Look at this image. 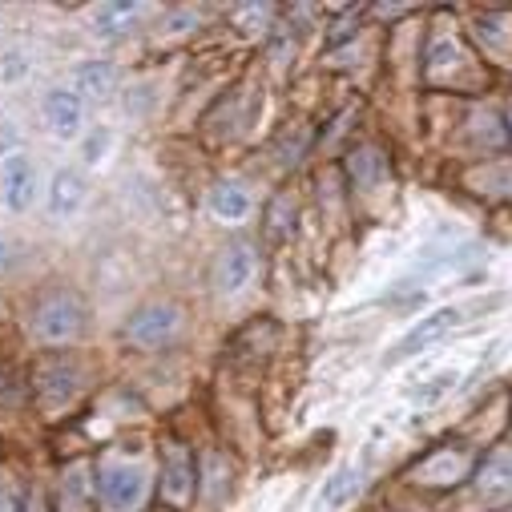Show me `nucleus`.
<instances>
[{
	"label": "nucleus",
	"instance_id": "f257e3e1",
	"mask_svg": "<svg viewBox=\"0 0 512 512\" xmlns=\"http://www.w3.org/2000/svg\"><path fill=\"white\" fill-rule=\"evenodd\" d=\"M97 496L105 512H142L150 496V468L138 460H105L97 472Z\"/></svg>",
	"mask_w": 512,
	"mask_h": 512
},
{
	"label": "nucleus",
	"instance_id": "f03ea898",
	"mask_svg": "<svg viewBox=\"0 0 512 512\" xmlns=\"http://www.w3.org/2000/svg\"><path fill=\"white\" fill-rule=\"evenodd\" d=\"M81 327H85V307L69 291H49L33 307V331H37L41 343H53V347L73 343L81 335Z\"/></svg>",
	"mask_w": 512,
	"mask_h": 512
},
{
	"label": "nucleus",
	"instance_id": "7ed1b4c3",
	"mask_svg": "<svg viewBox=\"0 0 512 512\" xmlns=\"http://www.w3.org/2000/svg\"><path fill=\"white\" fill-rule=\"evenodd\" d=\"M182 327V307L178 303H146L130 315V323H125V343H134L142 351H154L162 343H170Z\"/></svg>",
	"mask_w": 512,
	"mask_h": 512
},
{
	"label": "nucleus",
	"instance_id": "20e7f679",
	"mask_svg": "<svg viewBox=\"0 0 512 512\" xmlns=\"http://www.w3.org/2000/svg\"><path fill=\"white\" fill-rule=\"evenodd\" d=\"M33 388H37V400H41L45 412H61L81 392V371L73 363H65V359H49V363L37 367Z\"/></svg>",
	"mask_w": 512,
	"mask_h": 512
},
{
	"label": "nucleus",
	"instance_id": "39448f33",
	"mask_svg": "<svg viewBox=\"0 0 512 512\" xmlns=\"http://www.w3.org/2000/svg\"><path fill=\"white\" fill-rule=\"evenodd\" d=\"M194 488H198V468H194V456L182 448V444H166L162 448V496L174 504V508H182L190 496H194Z\"/></svg>",
	"mask_w": 512,
	"mask_h": 512
},
{
	"label": "nucleus",
	"instance_id": "423d86ee",
	"mask_svg": "<svg viewBox=\"0 0 512 512\" xmlns=\"http://www.w3.org/2000/svg\"><path fill=\"white\" fill-rule=\"evenodd\" d=\"M0 198H5L9 210H29L37 198V166L25 154H13L5 166H0Z\"/></svg>",
	"mask_w": 512,
	"mask_h": 512
},
{
	"label": "nucleus",
	"instance_id": "0eeeda50",
	"mask_svg": "<svg viewBox=\"0 0 512 512\" xmlns=\"http://www.w3.org/2000/svg\"><path fill=\"white\" fill-rule=\"evenodd\" d=\"M460 319H464V315H460L456 307H440V311H432V315H424V319H420V323H416V327H412V331H408V335H404V339L396 343V351L388 355V363H400V359H412L416 351H424L428 343H436L440 335H448V331H452V327H456Z\"/></svg>",
	"mask_w": 512,
	"mask_h": 512
},
{
	"label": "nucleus",
	"instance_id": "6e6552de",
	"mask_svg": "<svg viewBox=\"0 0 512 512\" xmlns=\"http://www.w3.org/2000/svg\"><path fill=\"white\" fill-rule=\"evenodd\" d=\"M468 468H472V456H468L464 448L444 444V448H436L432 456H424V460L412 468V480H420V484H440V488H444V484L464 480Z\"/></svg>",
	"mask_w": 512,
	"mask_h": 512
},
{
	"label": "nucleus",
	"instance_id": "1a4fd4ad",
	"mask_svg": "<svg viewBox=\"0 0 512 512\" xmlns=\"http://www.w3.org/2000/svg\"><path fill=\"white\" fill-rule=\"evenodd\" d=\"M93 496H97V476L89 460H73L57 484V512H93Z\"/></svg>",
	"mask_w": 512,
	"mask_h": 512
},
{
	"label": "nucleus",
	"instance_id": "9d476101",
	"mask_svg": "<svg viewBox=\"0 0 512 512\" xmlns=\"http://www.w3.org/2000/svg\"><path fill=\"white\" fill-rule=\"evenodd\" d=\"M250 279H254V250L246 242H230L218 254V263H214V287H218V295H238Z\"/></svg>",
	"mask_w": 512,
	"mask_h": 512
},
{
	"label": "nucleus",
	"instance_id": "9b49d317",
	"mask_svg": "<svg viewBox=\"0 0 512 512\" xmlns=\"http://www.w3.org/2000/svg\"><path fill=\"white\" fill-rule=\"evenodd\" d=\"M476 496L484 504L512 500V452H488L476 468Z\"/></svg>",
	"mask_w": 512,
	"mask_h": 512
},
{
	"label": "nucleus",
	"instance_id": "f8f14e48",
	"mask_svg": "<svg viewBox=\"0 0 512 512\" xmlns=\"http://www.w3.org/2000/svg\"><path fill=\"white\" fill-rule=\"evenodd\" d=\"M45 121H49L53 138L73 142V138L81 134V121H85V113H81V97H77L73 89H53V93L45 97Z\"/></svg>",
	"mask_w": 512,
	"mask_h": 512
},
{
	"label": "nucleus",
	"instance_id": "ddd939ff",
	"mask_svg": "<svg viewBox=\"0 0 512 512\" xmlns=\"http://www.w3.org/2000/svg\"><path fill=\"white\" fill-rule=\"evenodd\" d=\"M85 194H89V186H85V178L77 170H57L53 174V186H49V210L57 218H69V214L81 210Z\"/></svg>",
	"mask_w": 512,
	"mask_h": 512
},
{
	"label": "nucleus",
	"instance_id": "4468645a",
	"mask_svg": "<svg viewBox=\"0 0 512 512\" xmlns=\"http://www.w3.org/2000/svg\"><path fill=\"white\" fill-rule=\"evenodd\" d=\"M347 178L359 190H375L383 178H388V162H383V154L375 146H359L347 154Z\"/></svg>",
	"mask_w": 512,
	"mask_h": 512
},
{
	"label": "nucleus",
	"instance_id": "2eb2a0df",
	"mask_svg": "<svg viewBox=\"0 0 512 512\" xmlns=\"http://www.w3.org/2000/svg\"><path fill=\"white\" fill-rule=\"evenodd\" d=\"M206 202H210V214H214L218 222H242V218L250 214V206H254L242 182H218Z\"/></svg>",
	"mask_w": 512,
	"mask_h": 512
},
{
	"label": "nucleus",
	"instance_id": "dca6fc26",
	"mask_svg": "<svg viewBox=\"0 0 512 512\" xmlns=\"http://www.w3.org/2000/svg\"><path fill=\"white\" fill-rule=\"evenodd\" d=\"M355 492H359V472H355V468H339V472H331V476L323 480V488H319V496H315V508H319V512H331V508L347 504Z\"/></svg>",
	"mask_w": 512,
	"mask_h": 512
},
{
	"label": "nucleus",
	"instance_id": "f3484780",
	"mask_svg": "<svg viewBox=\"0 0 512 512\" xmlns=\"http://www.w3.org/2000/svg\"><path fill=\"white\" fill-rule=\"evenodd\" d=\"M85 97H93V101H105L113 89H117V69L109 65V61H89V65H81L77 69V81H73Z\"/></svg>",
	"mask_w": 512,
	"mask_h": 512
},
{
	"label": "nucleus",
	"instance_id": "a211bd4d",
	"mask_svg": "<svg viewBox=\"0 0 512 512\" xmlns=\"http://www.w3.org/2000/svg\"><path fill=\"white\" fill-rule=\"evenodd\" d=\"M138 21V5H105L101 9V33H125Z\"/></svg>",
	"mask_w": 512,
	"mask_h": 512
},
{
	"label": "nucleus",
	"instance_id": "6ab92c4d",
	"mask_svg": "<svg viewBox=\"0 0 512 512\" xmlns=\"http://www.w3.org/2000/svg\"><path fill=\"white\" fill-rule=\"evenodd\" d=\"M267 226H271V234H275V238L291 234V226H295V206H291V198H283V194H279V198L271 202V222H267Z\"/></svg>",
	"mask_w": 512,
	"mask_h": 512
},
{
	"label": "nucleus",
	"instance_id": "aec40b11",
	"mask_svg": "<svg viewBox=\"0 0 512 512\" xmlns=\"http://www.w3.org/2000/svg\"><path fill=\"white\" fill-rule=\"evenodd\" d=\"M456 57H460V53H456V45H452L448 37H440V41L428 49V73H436L440 65H452Z\"/></svg>",
	"mask_w": 512,
	"mask_h": 512
},
{
	"label": "nucleus",
	"instance_id": "412c9836",
	"mask_svg": "<svg viewBox=\"0 0 512 512\" xmlns=\"http://www.w3.org/2000/svg\"><path fill=\"white\" fill-rule=\"evenodd\" d=\"M452 383H456V371H444V375H436V383H428V388L424 392H416L420 400H436L440 392H448L452 388Z\"/></svg>",
	"mask_w": 512,
	"mask_h": 512
},
{
	"label": "nucleus",
	"instance_id": "4be33fe9",
	"mask_svg": "<svg viewBox=\"0 0 512 512\" xmlns=\"http://www.w3.org/2000/svg\"><path fill=\"white\" fill-rule=\"evenodd\" d=\"M13 154H17V130L13 125H0V166H5Z\"/></svg>",
	"mask_w": 512,
	"mask_h": 512
},
{
	"label": "nucleus",
	"instance_id": "5701e85b",
	"mask_svg": "<svg viewBox=\"0 0 512 512\" xmlns=\"http://www.w3.org/2000/svg\"><path fill=\"white\" fill-rule=\"evenodd\" d=\"M218 456H206V496H218V488H222V476H218Z\"/></svg>",
	"mask_w": 512,
	"mask_h": 512
},
{
	"label": "nucleus",
	"instance_id": "b1692460",
	"mask_svg": "<svg viewBox=\"0 0 512 512\" xmlns=\"http://www.w3.org/2000/svg\"><path fill=\"white\" fill-rule=\"evenodd\" d=\"M9 267V242H5V234H0V271Z\"/></svg>",
	"mask_w": 512,
	"mask_h": 512
},
{
	"label": "nucleus",
	"instance_id": "393cba45",
	"mask_svg": "<svg viewBox=\"0 0 512 512\" xmlns=\"http://www.w3.org/2000/svg\"><path fill=\"white\" fill-rule=\"evenodd\" d=\"M508 117H512V113H508Z\"/></svg>",
	"mask_w": 512,
	"mask_h": 512
}]
</instances>
